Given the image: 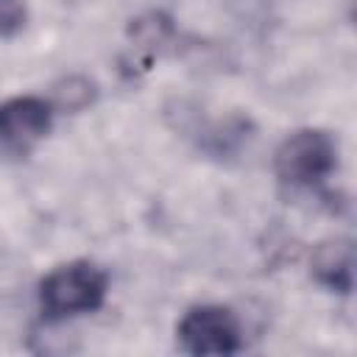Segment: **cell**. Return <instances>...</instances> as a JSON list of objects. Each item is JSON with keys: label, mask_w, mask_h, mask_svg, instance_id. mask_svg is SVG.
Returning <instances> with one entry per match:
<instances>
[{"label": "cell", "mask_w": 357, "mask_h": 357, "mask_svg": "<svg viewBox=\"0 0 357 357\" xmlns=\"http://www.w3.org/2000/svg\"><path fill=\"white\" fill-rule=\"evenodd\" d=\"M95 100V84L84 75H67L61 84L53 86V109H67V112H78L86 103Z\"/></svg>", "instance_id": "obj_6"}, {"label": "cell", "mask_w": 357, "mask_h": 357, "mask_svg": "<svg viewBox=\"0 0 357 357\" xmlns=\"http://www.w3.org/2000/svg\"><path fill=\"white\" fill-rule=\"evenodd\" d=\"M337 167V145L321 128H298L273 151L276 178L290 187H315Z\"/></svg>", "instance_id": "obj_2"}, {"label": "cell", "mask_w": 357, "mask_h": 357, "mask_svg": "<svg viewBox=\"0 0 357 357\" xmlns=\"http://www.w3.org/2000/svg\"><path fill=\"white\" fill-rule=\"evenodd\" d=\"M312 276L318 284L335 293H349L351 290V240L335 237L321 243L312 254Z\"/></svg>", "instance_id": "obj_5"}, {"label": "cell", "mask_w": 357, "mask_h": 357, "mask_svg": "<svg viewBox=\"0 0 357 357\" xmlns=\"http://www.w3.org/2000/svg\"><path fill=\"white\" fill-rule=\"evenodd\" d=\"M176 337L187 354H237L243 349V326L234 310L223 304H195L190 307L178 326Z\"/></svg>", "instance_id": "obj_3"}, {"label": "cell", "mask_w": 357, "mask_h": 357, "mask_svg": "<svg viewBox=\"0 0 357 357\" xmlns=\"http://www.w3.org/2000/svg\"><path fill=\"white\" fill-rule=\"evenodd\" d=\"M109 293V273L86 259H73L53 268L39 282V310L47 321H64L73 315L95 312Z\"/></svg>", "instance_id": "obj_1"}, {"label": "cell", "mask_w": 357, "mask_h": 357, "mask_svg": "<svg viewBox=\"0 0 357 357\" xmlns=\"http://www.w3.org/2000/svg\"><path fill=\"white\" fill-rule=\"evenodd\" d=\"M53 103L42 95H14L0 103V142L11 151H28L53 128Z\"/></svg>", "instance_id": "obj_4"}, {"label": "cell", "mask_w": 357, "mask_h": 357, "mask_svg": "<svg viewBox=\"0 0 357 357\" xmlns=\"http://www.w3.org/2000/svg\"><path fill=\"white\" fill-rule=\"evenodd\" d=\"M28 22V11L22 0H0V39L17 36Z\"/></svg>", "instance_id": "obj_7"}]
</instances>
